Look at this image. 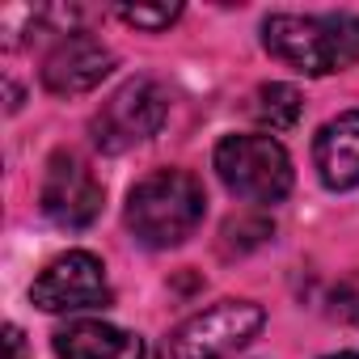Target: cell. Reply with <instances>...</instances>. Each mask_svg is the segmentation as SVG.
Here are the masks:
<instances>
[{"instance_id": "obj_1", "label": "cell", "mask_w": 359, "mask_h": 359, "mask_svg": "<svg viewBox=\"0 0 359 359\" xmlns=\"http://www.w3.org/2000/svg\"><path fill=\"white\" fill-rule=\"evenodd\" d=\"M208 216V191L191 169H156L127 195V233L144 250H177L187 245Z\"/></svg>"}, {"instance_id": "obj_2", "label": "cell", "mask_w": 359, "mask_h": 359, "mask_svg": "<svg viewBox=\"0 0 359 359\" xmlns=\"http://www.w3.org/2000/svg\"><path fill=\"white\" fill-rule=\"evenodd\" d=\"M262 47L304 76L346 72L359 64V13H271Z\"/></svg>"}, {"instance_id": "obj_3", "label": "cell", "mask_w": 359, "mask_h": 359, "mask_svg": "<svg viewBox=\"0 0 359 359\" xmlns=\"http://www.w3.org/2000/svg\"><path fill=\"white\" fill-rule=\"evenodd\" d=\"M229 195L241 203H283L292 195V156L271 135H224L212 156Z\"/></svg>"}, {"instance_id": "obj_4", "label": "cell", "mask_w": 359, "mask_h": 359, "mask_svg": "<svg viewBox=\"0 0 359 359\" xmlns=\"http://www.w3.org/2000/svg\"><path fill=\"white\" fill-rule=\"evenodd\" d=\"M262 325H266L262 304L220 300V304L187 317L177 330H169L165 342L156 346V359H224V355L241 351L250 338H258Z\"/></svg>"}, {"instance_id": "obj_5", "label": "cell", "mask_w": 359, "mask_h": 359, "mask_svg": "<svg viewBox=\"0 0 359 359\" xmlns=\"http://www.w3.org/2000/svg\"><path fill=\"white\" fill-rule=\"evenodd\" d=\"M165 118H169V93L152 76H131L89 118V135H93V148L114 156V152H127V148L144 144L148 135H156Z\"/></svg>"}, {"instance_id": "obj_6", "label": "cell", "mask_w": 359, "mask_h": 359, "mask_svg": "<svg viewBox=\"0 0 359 359\" xmlns=\"http://www.w3.org/2000/svg\"><path fill=\"white\" fill-rule=\"evenodd\" d=\"M102 203H106V187L97 182L89 161L72 148H60L43 173V195H39L43 216L60 229H89L102 216Z\"/></svg>"}, {"instance_id": "obj_7", "label": "cell", "mask_w": 359, "mask_h": 359, "mask_svg": "<svg viewBox=\"0 0 359 359\" xmlns=\"http://www.w3.org/2000/svg\"><path fill=\"white\" fill-rule=\"evenodd\" d=\"M30 300L43 313H85V309H106L114 292H110V279L97 254L68 250L43 266V275L30 287Z\"/></svg>"}, {"instance_id": "obj_8", "label": "cell", "mask_w": 359, "mask_h": 359, "mask_svg": "<svg viewBox=\"0 0 359 359\" xmlns=\"http://www.w3.org/2000/svg\"><path fill=\"white\" fill-rule=\"evenodd\" d=\"M110 72H114V51L81 30V34H64L47 51L39 76L51 97H81V93H93Z\"/></svg>"}, {"instance_id": "obj_9", "label": "cell", "mask_w": 359, "mask_h": 359, "mask_svg": "<svg viewBox=\"0 0 359 359\" xmlns=\"http://www.w3.org/2000/svg\"><path fill=\"white\" fill-rule=\"evenodd\" d=\"M313 165H317V177L330 191H355L359 187V110H346L317 131Z\"/></svg>"}, {"instance_id": "obj_10", "label": "cell", "mask_w": 359, "mask_h": 359, "mask_svg": "<svg viewBox=\"0 0 359 359\" xmlns=\"http://www.w3.org/2000/svg\"><path fill=\"white\" fill-rule=\"evenodd\" d=\"M55 355L60 359H144V342L131 330L81 317L55 330Z\"/></svg>"}, {"instance_id": "obj_11", "label": "cell", "mask_w": 359, "mask_h": 359, "mask_svg": "<svg viewBox=\"0 0 359 359\" xmlns=\"http://www.w3.org/2000/svg\"><path fill=\"white\" fill-rule=\"evenodd\" d=\"M304 114V97L296 85H283V81H271V85H258L250 93V118L258 127H266L271 135L275 131H292Z\"/></svg>"}, {"instance_id": "obj_12", "label": "cell", "mask_w": 359, "mask_h": 359, "mask_svg": "<svg viewBox=\"0 0 359 359\" xmlns=\"http://www.w3.org/2000/svg\"><path fill=\"white\" fill-rule=\"evenodd\" d=\"M114 13H118V22H127V26H135V30L161 34V30H169L177 18H182V5H123V9H114Z\"/></svg>"}, {"instance_id": "obj_13", "label": "cell", "mask_w": 359, "mask_h": 359, "mask_svg": "<svg viewBox=\"0 0 359 359\" xmlns=\"http://www.w3.org/2000/svg\"><path fill=\"white\" fill-rule=\"evenodd\" d=\"M325 309H330V317H338V321H346V325L359 321V271L342 275V279L325 292Z\"/></svg>"}, {"instance_id": "obj_14", "label": "cell", "mask_w": 359, "mask_h": 359, "mask_svg": "<svg viewBox=\"0 0 359 359\" xmlns=\"http://www.w3.org/2000/svg\"><path fill=\"white\" fill-rule=\"evenodd\" d=\"M266 237H271V224L266 220H229L224 224V254L233 250V241H237V254H245V250L262 245Z\"/></svg>"}, {"instance_id": "obj_15", "label": "cell", "mask_w": 359, "mask_h": 359, "mask_svg": "<svg viewBox=\"0 0 359 359\" xmlns=\"http://www.w3.org/2000/svg\"><path fill=\"white\" fill-rule=\"evenodd\" d=\"M9 359H26V338L18 325H9Z\"/></svg>"}, {"instance_id": "obj_16", "label": "cell", "mask_w": 359, "mask_h": 359, "mask_svg": "<svg viewBox=\"0 0 359 359\" xmlns=\"http://www.w3.org/2000/svg\"><path fill=\"white\" fill-rule=\"evenodd\" d=\"M325 359H359V355H351V351H342V355H325Z\"/></svg>"}]
</instances>
